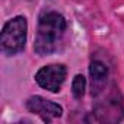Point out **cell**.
I'll use <instances>...</instances> for the list:
<instances>
[{"instance_id":"6da1fadb","label":"cell","mask_w":124,"mask_h":124,"mask_svg":"<svg viewBox=\"0 0 124 124\" xmlns=\"http://www.w3.org/2000/svg\"><path fill=\"white\" fill-rule=\"evenodd\" d=\"M66 31V19L57 12L41 15L35 37L34 50L39 55H47L58 50Z\"/></svg>"},{"instance_id":"7a4b0ae2","label":"cell","mask_w":124,"mask_h":124,"mask_svg":"<svg viewBox=\"0 0 124 124\" xmlns=\"http://www.w3.org/2000/svg\"><path fill=\"white\" fill-rule=\"evenodd\" d=\"M26 29L28 23L23 16H16L6 22L2 29V35H0L2 50L9 55L22 51L26 42Z\"/></svg>"},{"instance_id":"3957f363","label":"cell","mask_w":124,"mask_h":124,"mask_svg":"<svg viewBox=\"0 0 124 124\" xmlns=\"http://www.w3.org/2000/svg\"><path fill=\"white\" fill-rule=\"evenodd\" d=\"M66 75H67V69L63 64H48L37 72L35 80L41 88L51 92H57L60 91V86L63 85Z\"/></svg>"},{"instance_id":"277c9868","label":"cell","mask_w":124,"mask_h":124,"mask_svg":"<svg viewBox=\"0 0 124 124\" xmlns=\"http://www.w3.org/2000/svg\"><path fill=\"white\" fill-rule=\"evenodd\" d=\"M26 108L29 112L39 115L41 120L45 123H50L54 118L61 117V114H63V108L58 104L48 101L42 96H31L26 101Z\"/></svg>"},{"instance_id":"5b68a950","label":"cell","mask_w":124,"mask_h":124,"mask_svg":"<svg viewBox=\"0 0 124 124\" xmlns=\"http://www.w3.org/2000/svg\"><path fill=\"white\" fill-rule=\"evenodd\" d=\"M89 73L92 78V95H98V92L101 91L104 82L107 80L108 76V69L102 61H92L89 66Z\"/></svg>"},{"instance_id":"8992f818","label":"cell","mask_w":124,"mask_h":124,"mask_svg":"<svg viewBox=\"0 0 124 124\" xmlns=\"http://www.w3.org/2000/svg\"><path fill=\"white\" fill-rule=\"evenodd\" d=\"M85 88H86V79L82 76V75H78L75 76L73 79V85H72V91H73V95L75 98H82L83 93H85Z\"/></svg>"}]
</instances>
